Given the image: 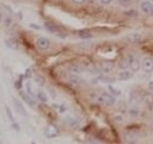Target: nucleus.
I'll return each instance as SVG.
<instances>
[{
	"label": "nucleus",
	"mask_w": 153,
	"mask_h": 144,
	"mask_svg": "<svg viewBox=\"0 0 153 144\" xmlns=\"http://www.w3.org/2000/svg\"><path fill=\"white\" fill-rule=\"evenodd\" d=\"M97 102L102 104V105H106V106H112L115 104V97L112 96L111 93H101L99 96H97Z\"/></svg>",
	"instance_id": "nucleus-1"
},
{
	"label": "nucleus",
	"mask_w": 153,
	"mask_h": 144,
	"mask_svg": "<svg viewBox=\"0 0 153 144\" xmlns=\"http://www.w3.org/2000/svg\"><path fill=\"white\" fill-rule=\"evenodd\" d=\"M126 58L128 60V68H130V70L132 72H138L141 69V63L139 62V59L133 53L127 54Z\"/></svg>",
	"instance_id": "nucleus-2"
},
{
	"label": "nucleus",
	"mask_w": 153,
	"mask_h": 144,
	"mask_svg": "<svg viewBox=\"0 0 153 144\" xmlns=\"http://www.w3.org/2000/svg\"><path fill=\"white\" fill-rule=\"evenodd\" d=\"M36 45H37V47H38L39 50H41V51H47V50L50 49V46H51V41H50L48 38L40 37V38L37 39Z\"/></svg>",
	"instance_id": "nucleus-3"
},
{
	"label": "nucleus",
	"mask_w": 153,
	"mask_h": 144,
	"mask_svg": "<svg viewBox=\"0 0 153 144\" xmlns=\"http://www.w3.org/2000/svg\"><path fill=\"white\" fill-rule=\"evenodd\" d=\"M141 69L144 70L145 72L150 73V72L153 71V59L150 58V57H146L143 59L141 62Z\"/></svg>",
	"instance_id": "nucleus-4"
},
{
	"label": "nucleus",
	"mask_w": 153,
	"mask_h": 144,
	"mask_svg": "<svg viewBox=\"0 0 153 144\" xmlns=\"http://www.w3.org/2000/svg\"><path fill=\"white\" fill-rule=\"evenodd\" d=\"M140 10L141 12H144L145 14H152L153 12V4L150 0H145L140 4Z\"/></svg>",
	"instance_id": "nucleus-5"
},
{
	"label": "nucleus",
	"mask_w": 153,
	"mask_h": 144,
	"mask_svg": "<svg viewBox=\"0 0 153 144\" xmlns=\"http://www.w3.org/2000/svg\"><path fill=\"white\" fill-rule=\"evenodd\" d=\"M13 105H14L16 111H17L19 115L24 116V117H27V112H26V110H25V108H24L22 103L20 102L18 98H13Z\"/></svg>",
	"instance_id": "nucleus-6"
},
{
	"label": "nucleus",
	"mask_w": 153,
	"mask_h": 144,
	"mask_svg": "<svg viewBox=\"0 0 153 144\" xmlns=\"http://www.w3.org/2000/svg\"><path fill=\"white\" fill-rule=\"evenodd\" d=\"M114 69V64L112 62H102L99 64V70L104 73H110Z\"/></svg>",
	"instance_id": "nucleus-7"
},
{
	"label": "nucleus",
	"mask_w": 153,
	"mask_h": 144,
	"mask_svg": "<svg viewBox=\"0 0 153 144\" xmlns=\"http://www.w3.org/2000/svg\"><path fill=\"white\" fill-rule=\"evenodd\" d=\"M45 27H46V30H47V31H50L51 33H54V34H56L57 37H59V38H62V39H64V38H66V34H65V33H61V32L58 30L53 24L46 22V24H45Z\"/></svg>",
	"instance_id": "nucleus-8"
},
{
	"label": "nucleus",
	"mask_w": 153,
	"mask_h": 144,
	"mask_svg": "<svg viewBox=\"0 0 153 144\" xmlns=\"http://www.w3.org/2000/svg\"><path fill=\"white\" fill-rule=\"evenodd\" d=\"M19 94H20V97H21V99H22L25 103H27L30 106H34V105H36V100H34V97L30 96L28 93H26V92H24V91H20Z\"/></svg>",
	"instance_id": "nucleus-9"
},
{
	"label": "nucleus",
	"mask_w": 153,
	"mask_h": 144,
	"mask_svg": "<svg viewBox=\"0 0 153 144\" xmlns=\"http://www.w3.org/2000/svg\"><path fill=\"white\" fill-rule=\"evenodd\" d=\"M125 39L130 43H140V41L144 40V36L140 34V33H130V34L126 36Z\"/></svg>",
	"instance_id": "nucleus-10"
},
{
	"label": "nucleus",
	"mask_w": 153,
	"mask_h": 144,
	"mask_svg": "<svg viewBox=\"0 0 153 144\" xmlns=\"http://www.w3.org/2000/svg\"><path fill=\"white\" fill-rule=\"evenodd\" d=\"M132 77H133V72L131 71V70H127V69H124L123 71H120L119 74H118V79L119 80H128Z\"/></svg>",
	"instance_id": "nucleus-11"
},
{
	"label": "nucleus",
	"mask_w": 153,
	"mask_h": 144,
	"mask_svg": "<svg viewBox=\"0 0 153 144\" xmlns=\"http://www.w3.org/2000/svg\"><path fill=\"white\" fill-rule=\"evenodd\" d=\"M45 134H46V136L48 137V138H53V137H58L59 135H60V132H59V130H58L57 128L54 125H50L47 129H46V131H45Z\"/></svg>",
	"instance_id": "nucleus-12"
},
{
	"label": "nucleus",
	"mask_w": 153,
	"mask_h": 144,
	"mask_svg": "<svg viewBox=\"0 0 153 144\" xmlns=\"http://www.w3.org/2000/svg\"><path fill=\"white\" fill-rule=\"evenodd\" d=\"M68 70L73 74H79V73H82L85 71V68L82 65H80V64H71L68 66Z\"/></svg>",
	"instance_id": "nucleus-13"
},
{
	"label": "nucleus",
	"mask_w": 153,
	"mask_h": 144,
	"mask_svg": "<svg viewBox=\"0 0 153 144\" xmlns=\"http://www.w3.org/2000/svg\"><path fill=\"white\" fill-rule=\"evenodd\" d=\"M68 82H70L72 85H81V84L84 83V79H81L79 76L72 73V76L68 78Z\"/></svg>",
	"instance_id": "nucleus-14"
},
{
	"label": "nucleus",
	"mask_w": 153,
	"mask_h": 144,
	"mask_svg": "<svg viewBox=\"0 0 153 144\" xmlns=\"http://www.w3.org/2000/svg\"><path fill=\"white\" fill-rule=\"evenodd\" d=\"M107 90H108V92H110L112 96H114V97H119V96H121V90H120V89H118V88H115L114 85H112V84H108Z\"/></svg>",
	"instance_id": "nucleus-15"
},
{
	"label": "nucleus",
	"mask_w": 153,
	"mask_h": 144,
	"mask_svg": "<svg viewBox=\"0 0 153 144\" xmlns=\"http://www.w3.org/2000/svg\"><path fill=\"white\" fill-rule=\"evenodd\" d=\"M36 97H37V99H38L39 102H41V103H47V100H48V98H47V94L44 92V91L39 90L37 91V94H36Z\"/></svg>",
	"instance_id": "nucleus-16"
},
{
	"label": "nucleus",
	"mask_w": 153,
	"mask_h": 144,
	"mask_svg": "<svg viewBox=\"0 0 153 144\" xmlns=\"http://www.w3.org/2000/svg\"><path fill=\"white\" fill-rule=\"evenodd\" d=\"M78 36H79V38H81V39H90V38H92L91 32H88L87 30H80V31H78Z\"/></svg>",
	"instance_id": "nucleus-17"
},
{
	"label": "nucleus",
	"mask_w": 153,
	"mask_h": 144,
	"mask_svg": "<svg viewBox=\"0 0 153 144\" xmlns=\"http://www.w3.org/2000/svg\"><path fill=\"white\" fill-rule=\"evenodd\" d=\"M66 123L71 126V128H78L79 126V121L76 118H73V117L66 118Z\"/></svg>",
	"instance_id": "nucleus-18"
},
{
	"label": "nucleus",
	"mask_w": 153,
	"mask_h": 144,
	"mask_svg": "<svg viewBox=\"0 0 153 144\" xmlns=\"http://www.w3.org/2000/svg\"><path fill=\"white\" fill-rule=\"evenodd\" d=\"M34 82L38 84L39 86H42V85H45V78L42 77V76H40V74H37L36 77H34Z\"/></svg>",
	"instance_id": "nucleus-19"
},
{
	"label": "nucleus",
	"mask_w": 153,
	"mask_h": 144,
	"mask_svg": "<svg viewBox=\"0 0 153 144\" xmlns=\"http://www.w3.org/2000/svg\"><path fill=\"white\" fill-rule=\"evenodd\" d=\"M5 110H6V113H7V117H8L10 122H11V123H13V122H14V118H13V115H12V111H11V109L8 108L7 105H5Z\"/></svg>",
	"instance_id": "nucleus-20"
},
{
	"label": "nucleus",
	"mask_w": 153,
	"mask_h": 144,
	"mask_svg": "<svg viewBox=\"0 0 153 144\" xmlns=\"http://www.w3.org/2000/svg\"><path fill=\"white\" fill-rule=\"evenodd\" d=\"M12 22H13V20L11 17H6V18H4V25H5V27H11L12 26Z\"/></svg>",
	"instance_id": "nucleus-21"
},
{
	"label": "nucleus",
	"mask_w": 153,
	"mask_h": 144,
	"mask_svg": "<svg viewBox=\"0 0 153 144\" xmlns=\"http://www.w3.org/2000/svg\"><path fill=\"white\" fill-rule=\"evenodd\" d=\"M6 44H7V45H8V47H11V49H14V50H17V49H18L17 43H16L14 40H6Z\"/></svg>",
	"instance_id": "nucleus-22"
},
{
	"label": "nucleus",
	"mask_w": 153,
	"mask_h": 144,
	"mask_svg": "<svg viewBox=\"0 0 153 144\" xmlns=\"http://www.w3.org/2000/svg\"><path fill=\"white\" fill-rule=\"evenodd\" d=\"M144 100H145V103H146V104H152L153 103V96L152 94H145Z\"/></svg>",
	"instance_id": "nucleus-23"
},
{
	"label": "nucleus",
	"mask_w": 153,
	"mask_h": 144,
	"mask_svg": "<svg viewBox=\"0 0 153 144\" xmlns=\"http://www.w3.org/2000/svg\"><path fill=\"white\" fill-rule=\"evenodd\" d=\"M128 113H130V116H132V117H135V116H138L139 115V110L137 108H131L128 110Z\"/></svg>",
	"instance_id": "nucleus-24"
},
{
	"label": "nucleus",
	"mask_w": 153,
	"mask_h": 144,
	"mask_svg": "<svg viewBox=\"0 0 153 144\" xmlns=\"http://www.w3.org/2000/svg\"><path fill=\"white\" fill-rule=\"evenodd\" d=\"M125 16H127V17H137L138 16V12L134 11V10H130V11H126L125 12Z\"/></svg>",
	"instance_id": "nucleus-25"
},
{
	"label": "nucleus",
	"mask_w": 153,
	"mask_h": 144,
	"mask_svg": "<svg viewBox=\"0 0 153 144\" xmlns=\"http://www.w3.org/2000/svg\"><path fill=\"white\" fill-rule=\"evenodd\" d=\"M26 90H27V93H28L30 96H32V97L36 96V94L33 93V91H32V88H31V84H30V83H26Z\"/></svg>",
	"instance_id": "nucleus-26"
},
{
	"label": "nucleus",
	"mask_w": 153,
	"mask_h": 144,
	"mask_svg": "<svg viewBox=\"0 0 153 144\" xmlns=\"http://www.w3.org/2000/svg\"><path fill=\"white\" fill-rule=\"evenodd\" d=\"M131 2H132V0H119V4H120L121 6H124V7L128 6Z\"/></svg>",
	"instance_id": "nucleus-27"
},
{
	"label": "nucleus",
	"mask_w": 153,
	"mask_h": 144,
	"mask_svg": "<svg viewBox=\"0 0 153 144\" xmlns=\"http://www.w3.org/2000/svg\"><path fill=\"white\" fill-rule=\"evenodd\" d=\"M98 80H101V82H105V83H112L113 79H110V78H106V77H99Z\"/></svg>",
	"instance_id": "nucleus-28"
},
{
	"label": "nucleus",
	"mask_w": 153,
	"mask_h": 144,
	"mask_svg": "<svg viewBox=\"0 0 153 144\" xmlns=\"http://www.w3.org/2000/svg\"><path fill=\"white\" fill-rule=\"evenodd\" d=\"M58 110H59V112H60V113H64V112H66L67 108H66L65 105H59V106H58Z\"/></svg>",
	"instance_id": "nucleus-29"
},
{
	"label": "nucleus",
	"mask_w": 153,
	"mask_h": 144,
	"mask_svg": "<svg viewBox=\"0 0 153 144\" xmlns=\"http://www.w3.org/2000/svg\"><path fill=\"white\" fill-rule=\"evenodd\" d=\"M87 0H72V2L73 4H76V5H82V4H85Z\"/></svg>",
	"instance_id": "nucleus-30"
},
{
	"label": "nucleus",
	"mask_w": 153,
	"mask_h": 144,
	"mask_svg": "<svg viewBox=\"0 0 153 144\" xmlns=\"http://www.w3.org/2000/svg\"><path fill=\"white\" fill-rule=\"evenodd\" d=\"M114 0H100V4L101 5H110L111 2H113Z\"/></svg>",
	"instance_id": "nucleus-31"
},
{
	"label": "nucleus",
	"mask_w": 153,
	"mask_h": 144,
	"mask_svg": "<svg viewBox=\"0 0 153 144\" xmlns=\"http://www.w3.org/2000/svg\"><path fill=\"white\" fill-rule=\"evenodd\" d=\"M30 27H31V28H34V30H40V28H41L37 24H30Z\"/></svg>",
	"instance_id": "nucleus-32"
},
{
	"label": "nucleus",
	"mask_w": 153,
	"mask_h": 144,
	"mask_svg": "<svg viewBox=\"0 0 153 144\" xmlns=\"http://www.w3.org/2000/svg\"><path fill=\"white\" fill-rule=\"evenodd\" d=\"M12 128H14V129H16V131H19L20 130V126L18 125L16 122H13V123H12Z\"/></svg>",
	"instance_id": "nucleus-33"
},
{
	"label": "nucleus",
	"mask_w": 153,
	"mask_h": 144,
	"mask_svg": "<svg viewBox=\"0 0 153 144\" xmlns=\"http://www.w3.org/2000/svg\"><path fill=\"white\" fill-rule=\"evenodd\" d=\"M149 89H150L151 91H153V80L149 82Z\"/></svg>",
	"instance_id": "nucleus-34"
},
{
	"label": "nucleus",
	"mask_w": 153,
	"mask_h": 144,
	"mask_svg": "<svg viewBox=\"0 0 153 144\" xmlns=\"http://www.w3.org/2000/svg\"><path fill=\"white\" fill-rule=\"evenodd\" d=\"M115 121L117 122H123V116H117L115 117Z\"/></svg>",
	"instance_id": "nucleus-35"
},
{
	"label": "nucleus",
	"mask_w": 153,
	"mask_h": 144,
	"mask_svg": "<svg viewBox=\"0 0 153 144\" xmlns=\"http://www.w3.org/2000/svg\"><path fill=\"white\" fill-rule=\"evenodd\" d=\"M2 20H4V14H2V12L0 11V24L2 22Z\"/></svg>",
	"instance_id": "nucleus-36"
},
{
	"label": "nucleus",
	"mask_w": 153,
	"mask_h": 144,
	"mask_svg": "<svg viewBox=\"0 0 153 144\" xmlns=\"http://www.w3.org/2000/svg\"><path fill=\"white\" fill-rule=\"evenodd\" d=\"M30 76H31V70H27L25 73V77H30Z\"/></svg>",
	"instance_id": "nucleus-37"
},
{
	"label": "nucleus",
	"mask_w": 153,
	"mask_h": 144,
	"mask_svg": "<svg viewBox=\"0 0 153 144\" xmlns=\"http://www.w3.org/2000/svg\"><path fill=\"white\" fill-rule=\"evenodd\" d=\"M16 88H17V89H20V80H18V82L16 83Z\"/></svg>",
	"instance_id": "nucleus-38"
},
{
	"label": "nucleus",
	"mask_w": 153,
	"mask_h": 144,
	"mask_svg": "<svg viewBox=\"0 0 153 144\" xmlns=\"http://www.w3.org/2000/svg\"><path fill=\"white\" fill-rule=\"evenodd\" d=\"M152 16H153V12H152Z\"/></svg>",
	"instance_id": "nucleus-39"
}]
</instances>
